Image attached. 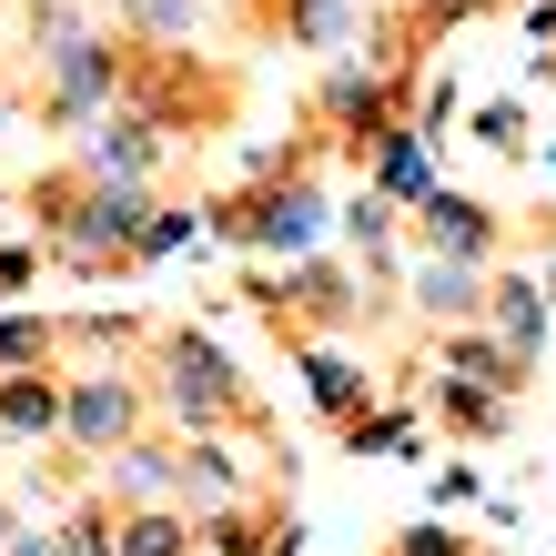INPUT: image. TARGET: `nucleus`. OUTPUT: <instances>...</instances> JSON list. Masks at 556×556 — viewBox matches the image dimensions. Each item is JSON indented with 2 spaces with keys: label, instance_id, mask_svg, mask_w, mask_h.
<instances>
[{
  "label": "nucleus",
  "instance_id": "obj_32",
  "mask_svg": "<svg viewBox=\"0 0 556 556\" xmlns=\"http://www.w3.org/2000/svg\"><path fill=\"white\" fill-rule=\"evenodd\" d=\"M466 556H476V546H466Z\"/></svg>",
  "mask_w": 556,
  "mask_h": 556
},
{
  "label": "nucleus",
  "instance_id": "obj_27",
  "mask_svg": "<svg viewBox=\"0 0 556 556\" xmlns=\"http://www.w3.org/2000/svg\"><path fill=\"white\" fill-rule=\"evenodd\" d=\"M0 556H61V536H51V516H41V527H21V536L0 546Z\"/></svg>",
  "mask_w": 556,
  "mask_h": 556
},
{
  "label": "nucleus",
  "instance_id": "obj_1",
  "mask_svg": "<svg viewBox=\"0 0 556 556\" xmlns=\"http://www.w3.org/2000/svg\"><path fill=\"white\" fill-rule=\"evenodd\" d=\"M203 233L213 243H253V253H274V264H304V253L334 233V203H324V182L304 162H274L253 203H213L203 213Z\"/></svg>",
  "mask_w": 556,
  "mask_h": 556
},
{
  "label": "nucleus",
  "instance_id": "obj_20",
  "mask_svg": "<svg viewBox=\"0 0 556 556\" xmlns=\"http://www.w3.org/2000/svg\"><path fill=\"white\" fill-rule=\"evenodd\" d=\"M51 354H61V324H51V314H0V375L51 365Z\"/></svg>",
  "mask_w": 556,
  "mask_h": 556
},
{
  "label": "nucleus",
  "instance_id": "obj_5",
  "mask_svg": "<svg viewBox=\"0 0 556 556\" xmlns=\"http://www.w3.org/2000/svg\"><path fill=\"white\" fill-rule=\"evenodd\" d=\"M233 435H243V425H233ZM233 435H182V506L192 516H223V506L264 496V455L233 445Z\"/></svg>",
  "mask_w": 556,
  "mask_h": 556
},
{
  "label": "nucleus",
  "instance_id": "obj_11",
  "mask_svg": "<svg viewBox=\"0 0 556 556\" xmlns=\"http://www.w3.org/2000/svg\"><path fill=\"white\" fill-rule=\"evenodd\" d=\"M435 375H466V384H496V395H527V354H506L485 324H435Z\"/></svg>",
  "mask_w": 556,
  "mask_h": 556
},
{
  "label": "nucleus",
  "instance_id": "obj_10",
  "mask_svg": "<svg viewBox=\"0 0 556 556\" xmlns=\"http://www.w3.org/2000/svg\"><path fill=\"white\" fill-rule=\"evenodd\" d=\"M91 485H102L112 506H182V445L132 435V445H112L102 466H91Z\"/></svg>",
  "mask_w": 556,
  "mask_h": 556
},
{
  "label": "nucleus",
  "instance_id": "obj_7",
  "mask_svg": "<svg viewBox=\"0 0 556 556\" xmlns=\"http://www.w3.org/2000/svg\"><path fill=\"white\" fill-rule=\"evenodd\" d=\"M485 334H496L506 354H527V365H536V354L556 344V304H546V283H536V264H496V274H485Z\"/></svg>",
  "mask_w": 556,
  "mask_h": 556
},
{
  "label": "nucleus",
  "instance_id": "obj_21",
  "mask_svg": "<svg viewBox=\"0 0 556 556\" xmlns=\"http://www.w3.org/2000/svg\"><path fill=\"white\" fill-rule=\"evenodd\" d=\"M203 233V213H173V203H152V223H142V243H132V264H173V253Z\"/></svg>",
  "mask_w": 556,
  "mask_h": 556
},
{
  "label": "nucleus",
  "instance_id": "obj_18",
  "mask_svg": "<svg viewBox=\"0 0 556 556\" xmlns=\"http://www.w3.org/2000/svg\"><path fill=\"white\" fill-rule=\"evenodd\" d=\"M334 435H344L354 455H415V415H405V405H365V415H344Z\"/></svg>",
  "mask_w": 556,
  "mask_h": 556
},
{
  "label": "nucleus",
  "instance_id": "obj_8",
  "mask_svg": "<svg viewBox=\"0 0 556 556\" xmlns=\"http://www.w3.org/2000/svg\"><path fill=\"white\" fill-rule=\"evenodd\" d=\"M415 243L425 253H466V264H506V223L485 213L476 192H445V182L415 203Z\"/></svg>",
  "mask_w": 556,
  "mask_h": 556
},
{
  "label": "nucleus",
  "instance_id": "obj_12",
  "mask_svg": "<svg viewBox=\"0 0 556 556\" xmlns=\"http://www.w3.org/2000/svg\"><path fill=\"white\" fill-rule=\"evenodd\" d=\"M283 344H293V365H304V384H314V405H324V415H334V425L375 405V375H365V365H354V354H344L334 334H283Z\"/></svg>",
  "mask_w": 556,
  "mask_h": 556
},
{
  "label": "nucleus",
  "instance_id": "obj_22",
  "mask_svg": "<svg viewBox=\"0 0 556 556\" xmlns=\"http://www.w3.org/2000/svg\"><path fill=\"white\" fill-rule=\"evenodd\" d=\"M61 344H91V354H132V344H142V324H132V314H72V324H61Z\"/></svg>",
  "mask_w": 556,
  "mask_h": 556
},
{
  "label": "nucleus",
  "instance_id": "obj_24",
  "mask_svg": "<svg viewBox=\"0 0 556 556\" xmlns=\"http://www.w3.org/2000/svg\"><path fill=\"white\" fill-rule=\"evenodd\" d=\"M395 556H466V536H445V527H415V536H395Z\"/></svg>",
  "mask_w": 556,
  "mask_h": 556
},
{
  "label": "nucleus",
  "instance_id": "obj_31",
  "mask_svg": "<svg viewBox=\"0 0 556 556\" xmlns=\"http://www.w3.org/2000/svg\"><path fill=\"white\" fill-rule=\"evenodd\" d=\"M415 11H425V0H415Z\"/></svg>",
  "mask_w": 556,
  "mask_h": 556
},
{
  "label": "nucleus",
  "instance_id": "obj_30",
  "mask_svg": "<svg viewBox=\"0 0 556 556\" xmlns=\"http://www.w3.org/2000/svg\"><path fill=\"white\" fill-rule=\"evenodd\" d=\"M11 122H21V102H11V91H0V132H11Z\"/></svg>",
  "mask_w": 556,
  "mask_h": 556
},
{
  "label": "nucleus",
  "instance_id": "obj_17",
  "mask_svg": "<svg viewBox=\"0 0 556 556\" xmlns=\"http://www.w3.org/2000/svg\"><path fill=\"white\" fill-rule=\"evenodd\" d=\"M112 21H122V41H142V51L203 41V0H112Z\"/></svg>",
  "mask_w": 556,
  "mask_h": 556
},
{
  "label": "nucleus",
  "instance_id": "obj_9",
  "mask_svg": "<svg viewBox=\"0 0 556 556\" xmlns=\"http://www.w3.org/2000/svg\"><path fill=\"white\" fill-rule=\"evenodd\" d=\"M485 274L496 264H466V253H405V293H415V314L425 324H476L485 314Z\"/></svg>",
  "mask_w": 556,
  "mask_h": 556
},
{
  "label": "nucleus",
  "instance_id": "obj_15",
  "mask_svg": "<svg viewBox=\"0 0 556 556\" xmlns=\"http://www.w3.org/2000/svg\"><path fill=\"white\" fill-rule=\"evenodd\" d=\"M445 415V435H466V445H496L506 435V415H516V395H496V384H466V375H435V395H425Z\"/></svg>",
  "mask_w": 556,
  "mask_h": 556
},
{
  "label": "nucleus",
  "instance_id": "obj_13",
  "mask_svg": "<svg viewBox=\"0 0 556 556\" xmlns=\"http://www.w3.org/2000/svg\"><path fill=\"white\" fill-rule=\"evenodd\" d=\"M365 182L384 192V203H405V213H415L425 192H435V142H425L415 122H395V132H375V142H365Z\"/></svg>",
  "mask_w": 556,
  "mask_h": 556
},
{
  "label": "nucleus",
  "instance_id": "obj_19",
  "mask_svg": "<svg viewBox=\"0 0 556 556\" xmlns=\"http://www.w3.org/2000/svg\"><path fill=\"white\" fill-rule=\"evenodd\" d=\"M112 527H122V516H112V496H102V485H91V496H81L72 516H51L61 556H112Z\"/></svg>",
  "mask_w": 556,
  "mask_h": 556
},
{
  "label": "nucleus",
  "instance_id": "obj_6",
  "mask_svg": "<svg viewBox=\"0 0 556 556\" xmlns=\"http://www.w3.org/2000/svg\"><path fill=\"white\" fill-rule=\"evenodd\" d=\"M162 152H173V132H162L152 112L112 102V112H102V122H91V132H81V173H91V182H142V192H152Z\"/></svg>",
  "mask_w": 556,
  "mask_h": 556
},
{
  "label": "nucleus",
  "instance_id": "obj_14",
  "mask_svg": "<svg viewBox=\"0 0 556 556\" xmlns=\"http://www.w3.org/2000/svg\"><path fill=\"white\" fill-rule=\"evenodd\" d=\"M0 445H61V375L51 365L0 375Z\"/></svg>",
  "mask_w": 556,
  "mask_h": 556
},
{
  "label": "nucleus",
  "instance_id": "obj_29",
  "mask_svg": "<svg viewBox=\"0 0 556 556\" xmlns=\"http://www.w3.org/2000/svg\"><path fill=\"white\" fill-rule=\"evenodd\" d=\"M21 527H30V516H21V496H11V485H0V546H11Z\"/></svg>",
  "mask_w": 556,
  "mask_h": 556
},
{
  "label": "nucleus",
  "instance_id": "obj_2",
  "mask_svg": "<svg viewBox=\"0 0 556 556\" xmlns=\"http://www.w3.org/2000/svg\"><path fill=\"white\" fill-rule=\"evenodd\" d=\"M162 375H152V405L182 425V435H233V425H253V395L233 375V354H223L213 334H192V324H173V334L152 344Z\"/></svg>",
  "mask_w": 556,
  "mask_h": 556
},
{
  "label": "nucleus",
  "instance_id": "obj_26",
  "mask_svg": "<svg viewBox=\"0 0 556 556\" xmlns=\"http://www.w3.org/2000/svg\"><path fill=\"white\" fill-rule=\"evenodd\" d=\"M30 274H41V253H30V243H0V293L30 283Z\"/></svg>",
  "mask_w": 556,
  "mask_h": 556
},
{
  "label": "nucleus",
  "instance_id": "obj_3",
  "mask_svg": "<svg viewBox=\"0 0 556 556\" xmlns=\"http://www.w3.org/2000/svg\"><path fill=\"white\" fill-rule=\"evenodd\" d=\"M142 415H152V384L122 365H81V375H61V445L81 455V466H102L112 445H132L142 435Z\"/></svg>",
  "mask_w": 556,
  "mask_h": 556
},
{
  "label": "nucleus",
  "instance_id": "obj_25",
  "mask_svg": "<svg viewBox=\"0 0 556 556\" xmlns=\"http://www.w3.org/2000/svg\"><path fill=\"white\" fill-rule=\"evenodd\" d=\"M476 496H485L476 466H445V476H435V506H476Z\"/></svg>",
  "mask_w": 556,
  "mask_h": 556
},
{
  "label": "nucleus",
  "instance_id": "obj_23",
  "mask_svg": "<svg viewBox=\"0 0 556 556\" xmlns=\"http://www.w3.org/2000/svg\"><path fill=\"white\" fill-rule=\"evenodd\" d=\"M476 142L485 152H527V112H516V102H485L476 112Z\"/></svg>",
  "mask_w": 556,
  "mask_h": 556
},
{
  "label": "nucleus",
  "instance_id": "obj_28",
  "mask_svg": "<svg viewBox=\"0 0 556 556\" xmlns=\"http://www.w3.org/2000/svg\"><path fill=\"white\" fill-rule=\"evenodd\" d=\"M527 264H536V283H546V304H556V223L536 233V253H527Z\"/></svg>",
  "mask_w": 556,
  "mask_h": 556
},
{
  "label": "nucleus",
  "instance_id": "obj_4",
  "mask_svg": "<svg viewBox=\"0 0 556 556\" xmlns=\"http://www.w3.org/2000/svg\"><path fill=\"white\" fill-rule=\"evenodd\" d=\"M122 72H132L122 41H102V30L72 41L61 61H41V122H51V132H91V122L122 102Z\"/></svg>",
  "mask_w": 556,
  "mask_h": 556
},
{
  "label": "nucleus",
  "instance_id": "obj_16",
  "mask_svg": "<svg viewBox=\"0 0 556 556\" xmlns=\"http://www.w3.org/2000/svg\"><path fill=\"white\" fill-rule=\"evenodd\" d=\"M112 556H192V536H203V516L192 506H112Z\"/></svg>",
  "mask_w": 556,
  "mask_h": 556
}]
</instances>
